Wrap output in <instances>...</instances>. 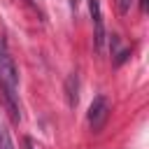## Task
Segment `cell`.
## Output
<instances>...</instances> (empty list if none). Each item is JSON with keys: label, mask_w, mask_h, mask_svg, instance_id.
<instances>
[{"label": "cell", "mask_w": 149, "mask_h": 149, "mask_svg": "<svg viewBox=\"0 0 149 149\" xmlns=\"http://www.w3.org/2000/svg\"><path fill=\"white\" fill-rule=\"evenodd\" d=\"M0 149H14L12 137H9V133H7V128L2 123H0Z\"/></svg>", "instance_id": "cell-5"}, {"label": "cell", "mask_w": 149, "mask_h": 149, "mask_svg": "<svg viewBox=\"0 0 149 149\" xmlns=\"http://www.w3.org/2000/svg\"><path fill=\"white\" fill-rule=\"evenodd\" d=\"M0 86L5 91V100L9 107V114L14 121H21L19 112V70L14 65V58L7 51V44L0 40Z\"/></svg>", "instance_id": "cell-1"}, {"label": "cell", "mask_w": 149, "mask_h": 149, "mask_svg": "<svg viewBox=\"0 0 149 149\" xmlns=\"http://www.w3.org/2000/svg\"><path fill=\"white\" fill-rule=\"evenodd\" d=\"M23 144H26V149H37V147H35V142H33L30 137H26V140H23Z\"/></svg>", "instance_id": "cell-6"}, {"label": "cell", "mask_w": 149, "mask_h": 149, "mask_svg": "<svg viewBox=\"0 0 149 149\" xmlns=\"http://www.w3.org/2000/svg\"><path fill=\"white\" fill-rule=\"evenodd\" d=\"M65 95H68V105L77 107V102H79V79H77L74 72L65 79Z\"/></svg>", "instance_id": "cell-4"}, {"label": "cell", "mask_w": 149, "mask_h": 149, "mask_svg": "<svg viewBox=\"0 0 149 149\" xmlns=\"http://www.w3.org/2000/svg\"><path fill=\"white\" fill-rule=\"evenodd\" d=\"M91 7V16H93V40H95V49L102 51L105 49V23H102V12H100V2L98 0H88Z\"/></svg>", "instance_id": "cell-3"}, {"label": "cell", "mask_w": 149, "mask_h": 149, "mask_svg": "<svg viewBox=\"0 0 149 149\" xmlns=\"http://www.w3.org/2000/svg\"><path fill=\"white\" fill-rule=\"evenodd\" d=\"M109 112H112V107H109L107 95H95L93 102L88 105V112H86V121H88V126H91L93 133H100L102 130V126L109 119Z\"/></svg>", "instance_id": "cell-2"}]
</instances>
